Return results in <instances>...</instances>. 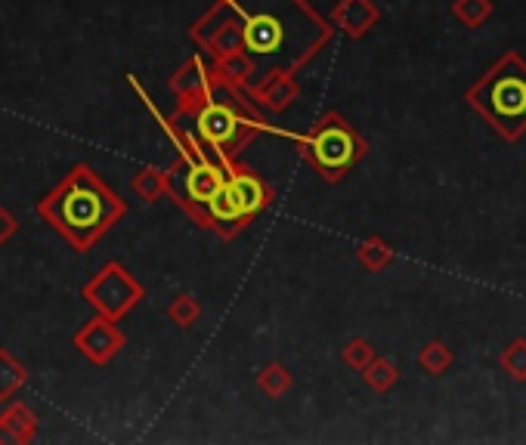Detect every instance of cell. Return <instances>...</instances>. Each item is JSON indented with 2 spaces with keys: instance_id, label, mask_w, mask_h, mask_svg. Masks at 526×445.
<instances>
[{
  "instance_id": "obj_1",
  "label": "cell",
  "mask_w": 526,
  "mask_h": 445,
  "mask_svg": "<svg viewBox=\"0 0 526 445\" xmlns=\"http://www.w3.org/2000/svg\"><path fill=\"white\" fill-rule=\"evenodd\" d=\"M233 7L242 16L245 50L254 56L260 75L270 68L294 72L332 38V28L304 0H233Z\"/></svg>"
},
{
  "instance_id": "obj_2",
  "label": "cell",
  "mask_w": 526,
  "mask_h": 445,
  "mask_svg": "<svg viewBox=\"0 0 526 445\" xmlns=\"http://www.w3.org/2000/svg\"><path fill=\"white\" fill-rule=\"evenodd\" d=\"M124 211V201L96 177L90 164H75L72 174L38 201V214L78 251H90Z\"/></svg>"
},
{
  "instance_id": "obj_3",
  "label": "cell",
  "mask_w": 526,
  "mask_h": 445,
  "mask_svg": "<svg viewBox=\"0 0 526 445\" xmlns=\"http://www.w3.org/2000/svg\"><path fill=\"white\" fill-rule=\"evenodd\" d=\"M189 118L192 133L214 152V158L220 164H233L239 149L257 133H279L288 136V140H298V133H288L279 127H270L267 121H260L251 115V109H239V106H220V102H202L195 112H183Z\"/></svg>"
},
{
  "instance_id": "obj_4",
  "label": "cell",
  "mask_w": 526,
  "mask_h": 445,
  "mask_svg": "<svg viewBox=\"0 0 526 445\" xmlns=\"http://www.w3.org/2000/svg\"><path fill=\"white\" fill-rule=\"evenodd\" d=\"M471 102L505 136H520L526 130V68L523 62L517 56H505L471 90Z\"/></svg>"
},
{
  "instance_id": "obj_5",
  "label": "cell",
  "mask_w": 526,
  "mask_h": 445,
  "mask_svg": "<svg viewBox=\"0 0 526 445\" xmlns=\"http://www.w3.org/2000/svg\"><path fill=\"white\" fill-rule=\"evenodd\" d=\"M307 161L328 183H338L347 170L366 155V143L338 112H328L307 136H298Z\"/></svg>"
},
{
  "instance_id": "obj_6",
  "label": "cell",
  "mask_w": 526,
  "mask_h": 445,
  "mask_svg": "<svg viewBox=\"0 0 526 445\" xmlns=\"http://www.w3.org/2000/svg\"><path fill=\"white\" fill-rule=\"evenodd\" d=\"M223 164L211 161V158H189L174 167H168V192L180 201V208H186L195 220L205 226V204L211 201V195L223 186L226 180Z\"/></svg>"
},
{
  "instance_id": "obj_7",
  "label": "cell",
  "mask_w": 526,
  "mask_h": 445,
  "mask_svg": "<svg viewBox=\"0 0 526 445\" xmlns=\"http://www.w3.org/2000/svg\"><path fill=\"white\" fill-rule=\"evenodd\" d=\"M81 297L100 316L121 319L143 300V285L130 276L121 263H106L96 276L81 288Z\"/></svg>"
},
{
  "instance_id": "obj_8",
  "label": "cell",
  "mask_w": 526,
  "mask_h": 445,
  "mask_svg": "<svg viewBox=\"0 0 526 445\" xmlns=\"http://www.w3.org/2000/svg\"><path fill=\"white\" fill-rule=\"evenodd\" d=\"M192 38L202 44V50L217 59L226 53L245 50V34H242V16L233 7V0H214V7L195 22Z\"/></svg>"
},
{
  "instance_id": "obj_9",
  "label": "cell",
  "mask_w": 526,
  "mask_h": 445,
  "mask_svg": "<svg viewBox=\"0 0 526 445\" xmlns=\"http://www.w3.org/2000/svg\"><path fill=\"white\" fill-rule=\"evenodd\" d=\"M226 189H229V198H233V208L242 217V223L254 220L273 201L270 186L263 183L254 170L239 167L236 161L229 164V170H226Z\"/></svg>"
},
{
  "instance_id": "obj_10",
  "label": "cell",
  "mask_w": 526,
  "mask_h": 445,
  "mask_svg": "<svg viewBox=\"0 0 526 445\" xmlns=\"http://www.w3.org/2000/svg\"><path fill=\"white\" fill-rule=\"evenodd\" d=\"M75 347L96 365H106L118 356L124 347V331L118 328V319L109 316H96L90 319L78 334H75Z\"/></svg>"
},
{
  "instance_id": "obj_11",
  "label": "cell",
  "mask_w": 526,
  "mask_h": 445,
  "mask_svg": "<svg viewBox=\"0 0 526 445\" xmlns=\"http://www.w3.org/2000/svg\"><path fill=\"white\" fill-rule=\"evenodd\" d=\"M211 81V65L202 56H192L186 65H180L171 75V93L177 96L180 112H195L208 96Z\"/></svg>"
},
{
  "instance_id": "obj_12",
  "label": "cell",
  "mask_w": 526,
  "mask_h": 445,
  "mask_svg": "<svg viewBox=\"0 0 526 445\" xmlns=\"http://www.w3.org/2000/svg\"><path fill=\"white\" fill-rule=\"evenodd\" d=\"M248 90H251V106H260L267 112H285L294 102V96H298L294 72H282V68H270V72H263Z\"/></svg>"
},
{
  "instance_id": "obj_13",
  "label": "cell",
  "mask_w": 526,
  "mask_h": 445,
  "mask_svg": "<svg viewBox=\"0 0 526 445\" xmlns=\"http://www.w3.org/2000/svg\"><path fill=\"white\" fill-rule=\"evenodd\" d=\"M211 65V75L226 81V84H233L239 90L251 87L257 78H260V68L254 62V56L248 50H236V53H226V56H217L208 62Z\"/></svg>"
},
{
  "instance_id": "obj_14",
  "label": "cell",
  "mask_w": 526,
  "mask_h": 445,
  "mask_svg": "<svg viewBox=\"0 0 526 445\" xmlns=\"http://www.w3.org/2000/svg\"><path fill=\"white\" fill-rule=\"evenodd\" d=\"M38 433V418L28 405L13 402L0 415V442H28Z\"/></svg>"
},
{
  "instance_id": "obj_15",
  "label": "cell",
  "mask_w": 526,
  "mask_h": 445,
  "mask_svg": "<svg viewBox=\"0 0 526 445\" xmlns=\"http://www.w3.org/2000/svg\"><path fill=\"white\" fill-rule=\"evenodd\" d=\"M378 19V10L369 4V0H341L332 22L338 28H344L350 38H359V34H366V28Z\"/></svg>"
},
{
  "instance_id": "obj_16",
  "label": "cell",
  "mask_w": 526,
  "mask_h": 445,
  "mask_svg": "<svg viewBox=\"0 0 526 445\" xmlns=\"http://www.w3.org/2000/svg\"><path fill=\"white\" fill-rule=\"evenodd\" d=\"M134 192L143 201H158L161 195H168V170L161 167H146L134 177Z\"/></svg>"
},
{
  "instance_id": "obj_17",
  "label": "cell",
  "mask_w": 526,
  "mask_h": 445,
  "mask_svg": "<svg viewBox=\"0 0 526 445\" xmlns=\"http://www.w3.org/2000/svg\"><path fill=\"white\" fill-rule=\"evenodd\" d=\"M257 387H260V393L263 396H270V399H279V396H285L288 393V387H291V374H288V368L285 365H267L260 374H257Z\"/></svg>"
},
{
  "instance_id": "obj_18",
  "label": "cell",
  "mask_w": 526,
  "mask_h": 445,
  "mask_svg": "<svg viewBox=\"0 0 526 445\" xmlns=\"http://www.w3.org/2000/svg\"><path fill=\"white\" fill-rule=\"evenodd\" d=\"M22 384H25V368L7 350H0V399H10Z\"/></svg>"
},
{
  "instance_id": "obj_19",
  "label": "cell",
  "mask_w": 526,
  "mask_h": 445,
  "mask_svg": "<svg viewBox=\"0 0 526 445\" xmlns=\"http://www.w3.org/2000/svg\"><path fill=\"white\" fill-rule=\"evenodd\" d=\"M199 316H202V306H199V300L189 297V294H180V297L168 306V319H171L174 325H180V328H192Z\"/></svg>"
},
{
  "instance_id": "obj_20",
  "label": "cell",
  "mask_w": 526,
  "mask_h": 445,
  "mask_svg": "<svg viewBox=\"0 0 526 445\" xmlns=\"http://www.w3.org/2000/svg\"><path fill=\"white\" fill-rule=\"evenodd\" d=\"M359 260H363L369 269H378L390 260V251L378 242V238H372V242H366L363 248H359Z\"/></svg>"
},
{
  "instance_id": "obj_21",
  "label": "cell",
  "mask_w": 526,
  "mask_h": 445,
  "mask_svg": "<svg viewBox=\"0 0 526 445\" xmlns=\"http://www.w3.org/2000/svg\"><path fill=\"white\" fill-rule=\"evenodd\" d=\"M366 381H369L375 390H384V387H390L393 381H397V371H393L387 362H375V365L369 368V374H366Z\"/></svg>"
},
{
  "instance_id": "obj_22",
  "label": "cell",
  "mask_w": 526,
  "mask_h": 445,
  "mask_svg": "<svg viewBox=\"0 0 526 445\" xmlns=\"http://www.w3.org/2000/svg\"><path fill=\"white\" fill-rule=\"evenodd\" d=\"M344 359L350 362V365H363L366 359H372V350H369V344H366V340H353V344L344 350Z\"/></svg>"
},
{
  "instance_id": "obj_23",
  "label": "cell",
  "mask_w": 526,
  "mask_h": 445,
  "mask_svg": "<svg viewBox=\"0 0 526 445\" xmlns=\"http://www.w3.org/2000/svg\"><path fill=\"white\" fill-rule=\"evenodd\" d=\"M19 229V220L7 211V208H0V245L7 242V238H13Z\"/></svg>"
}]
</instances>
